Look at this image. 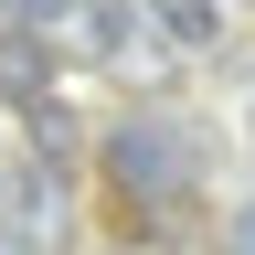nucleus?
Masks as SVG:
<instances>
[{
  "mask_svg": "<svg viewBox=\"0 0 255 255\" xmlns=\"http://www.w3.org/2000/svg\"><path fill=\"white\" fill-rule=\"evenodd\" d=\"M149 32L138 0H43V21H32V43L64 53V64H128V43Z\"/></svg>",
  "mask_w": 255,
  "mask_h": 255,
  "instance_id": "f257e3e1",
  "label": "nucleus"
},
{
  "mask_svg": "<svg viewBox=\"0 0 255 255\" xmlns=\"http://www.w3.org/2000/svg\"><path fill=\"white\" fill-rule=\"evenodd\" d=\"M107 181H117L138 213H170L181 191H191V159H181V138H170L159 117H128L117 138H107Z\"/></svg>",
  "mask_w": 255,
  "mask_h": 255,
  "instance_id": "f03ea898",
  "label": "nucleus"
},
{
  "mask_svg": "<svg viewBox=\"0 0 255 255\" xmlns=\"http://www.w3.org/2000/svg\"><path fill=\"white\" fill-rule=\"evenodd\" d=\"M0 85L21 96V117L53 128V53H32V32H0Z\"/></svg>",
  "mask_w": 255,
  "mask_h": 255,
  "instance_id": "7ed1b4c3",
  "label": "nucleus"
},
{
  "mask_svg": "<svg viewBox=\"0 0 255 255\" xmlns=\"http://www.w3.org/2000/svg\"><path fill=\"white\" fill-rule=\"evenodd\" d=\"M149 21L170 43H213V0H149Z\"/></svg>",
  "mask_w": 255,
  "mask_h": 255,
  "instance_id": "20e7f679",
  "label": "nucleus"
},
{
  "mask_svg": "<svg viewBox=\"0 0 255 255\" xmlns=\"http://www.w3.org/2000/svg\"><path fill=\"white\" fill-rule=\"evenodd\" d=\"M11 11H32V21H43V0H11Z\"/></svg>",
  "mask_w": 255,
  "mask_h": 255,
  "instance_id": "39448f33",
  "label": "nucleus"
}]
</instances>
